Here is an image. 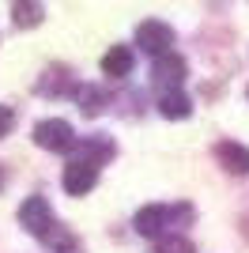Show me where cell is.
Here are the masks:
<instances>
[{
    "label": "cell",
    "mask_w": 249,
    "mask_h": 253,
    "mask_svg": "<svg viewBox=\"0 0 249 253\" xmlns=\"http://www.w3.org/2000/svg\"><path fill=\"white\" fill-rule=\"evenodd\" d=\"M174 219H193V208H166V204H151V208H140L136 211V234H144V238H159V234L170 227Z\"/></svg>",
    "instance_id": "6da1fadb"
},
{
    "label": "cell",
    "mask_w": 249,
    "mask_h": 253,
    "mask_svg": "<svg viewBox=\"0 0 249 253\" xmlns=\"http://www.w3.org/2000/svg\"><path fill=\"white\" fill-rule=\"evenodd\" d=\"M34 144L45 151H72L76 148V128L61 117H49V121H38L34 125Z\"/></svg>",
    "instance_id": "7a4b0ae2"
},
{
    "label": "cell",
    "mask_w": 249,
    "mask_h": 253,
    "mask_svg": "<svg viewBox=\"0 0 249 253\" xmlns=\"http://www.w3.org/2000/svg\"><path fill=\"white\" fill-rule=\"evenodd\" d=\"M136 45L144 53H155V57H166L170 45H174V31L170 23H159V19H147L136 27Z\"/></svg>",
    "instance_id": "3957f363"
},
{
    "label": "cell",
    "mask_w": 249,
    "mask_h": 253,
    "mask_svg": "<svg viewBox=\"0 0 249 253\" xmlns=\"http://www.w3.org/2000/svg\"><path fill=\"white\" fill-rule=\"evenodd\" d=\"M19 223H23L31 234H38V238H45V234L57 227V223H53V208H49V201H45V197H27V201H23V208H19Z\"/></svg>",
    "instance_id": "277c9868"
},
{
    "label": "cell",
    "mask_w": 249,
    "mask_h": 253,
    "mask_svg": "<svg viewBox=\"0 0 249 253\" xmlns=\"http://www.w3.org/2000/svg\"><path fill=\"white\" fill-rule=\"evenodd\" d=\"M64 189L72 193V197H83V193L94 189V181H98V167L94 163H83V159H72L68 167H64Z\"/></svg>",
    "instance_id": "5b68a950"
},
{
    "label": "cell",
    "mask_w": 249,
    "mask_h": 253,
    "mask_svg": "<svg viewBox=\"0 0 249 253\" xmlns=\"http://www.w3.org/2000/svg\"><path fill=\"white\" fill-rule=\"evenodd\" d=\"M215 159H219V167L227 170V174H249V148H242L234 140L215 144Z\"/></svg>",
    "instance_id": "8992f818"
},
{
    "label": "cell",
    "mask_w": 249,
    "mask_h": 253,
    "mask_svg": "<svg viewBox=\"0 0 249 253\" xmlns=\"http://www.w3.org/2000/svg\"><path fill=\"white\" fill-rule=\"evenodd\" d=\"M151 76H155V84L163 87H174L185 80V61L177 57V53H166V57H155V68H151Z\"/></svg>",
    "instance_id": "52a82bcc"
},
{
    "label": "cell",
    "mask_w": 249,
    "mask_h": 253,
    "mask_svg": "<svg viewBox=\"0 0 249 253\" xmlns=\"http://www.w3.org/2000/svg\"><path fill=\"white\" fill-rule=\"evenodd\" d=\"M114 140L110 136H87L80 140V151H76V159H83V163H94V167H102L106 159H114Z\"/></svg>",
    "instance_id": "ba28073f"
},
{
    "label": "cell",
    "mask_w": 249,
    "mask_h": 253,
    "mask_svg": "<svg viewBox=\"0 0 249 253\" xmlns=\"http://www.w3.org/2000/svg\"><path fill=\"white\" fill-rule=\"evenodd\" d=\"M132 49L128 45H110V53L102 57V72L110 76V80H121V76H128L132 72Z\"/></svg>",
    "instance_id": "9c48e42d"
},
{
    "label": "cell",
    "mask_w": 249,
    "mask_h": 253,
    "mask_svg": "<svg viewBox=\"0 0 249 253\" xmlns=\"http://www.w3.org/2000/svg\"><path fill=\"white\" fill-rule=\"evenodd\" d=\"M159 114H163V117H174V121H181V117L193 114V102H189L181 91H166V95L159 98Z\"/></svg>",
    "instance_id": "30bf717a"
},
{
    "label": "cell",
    "mask_w": 249,
    "mask_h": 253,
    "mask_svg": "<svg viewBox=\"0 0 249 253\" xmlns=\"http://www.w3.org/2000/svg\"><path fill=\"white\" fill-rule=\"evenodd\" d=\"M42 15H45V8H42V4H15V8H11L15 27H38Z\"/></svg>",
    "instance_id": "8fae6325"
},
{
    "label": "cell",
    "mask_w": 249,
    "mask_h": 253,
    "mask_svg": "<svg viewBox=\"0 0 249 253\" xmlns=\"http://www.w3.org/2000/svg\"><path fill=\"white\" fill-rule=\"evenodd\" d=\"M45 242H49L53 253H80V242H76V238L64 231V227H53V231L45 234Z\"/></svg>",
    "instance_id": "7c38bea8"
},
{
    "label": "cell",
    "mask_w": 249,
    "mask_h": 253,
    "mask_svg": "<svg viewBox=\"0 0 249 253\" xmlns=\"http://www.w3.org/2000/svg\"><path fill=\"white\" fill-rule=\"evenodd\" d=\"M72 95H76V102L83 106V114H91V117L106 106V102H102V91H94V87H76Z\"/></svg>",
    "instance_id": "4fadbf2b"
},
{
    "label": "cell",
    "mask_w": 249,
    "mask_h": 253,
    "mask_svg": "<svg viewBox=\"0 0 249 253\" xmlns=\"http://www.w3.org/2000/svg\"><path fill=\"white\" fill-rule=\"evenodd\" d=\"M155 253H197V250H193V242H189V238L170 234V238H159V242H155Z\"/></svg>",
    "instance_id": "5bb4252c"
},
{
    "label": "cell",
    "mask_w": 249,
    "mask_h": 253,
    "mask_svg": "<svg viewBox=\"0 0 249 253\" xmlns=\"http://www.w3.org/2000/svg\"><path fill=\"white\" fill-rule=\"evenodd\" d=\"M11 125H15V114H11V106H0V140L11 132Z\"/></svg>",
    "instance_id": "9a60e30c"
},
{
    "label": "cell",
    "mask_w": 249,
    "mask_h": 253,
    "mask_svg": "<svg viewBox=\"0 0 249 253\" xmlns=\"http://www.w3.org/2000/svg\"><path fill=\"white\" fill-rule=\"evenodd\" d=\"M0 181H4V178H0Z\"/></svg>",
    "instance_id": "2e32d148"
}]
</instances>
